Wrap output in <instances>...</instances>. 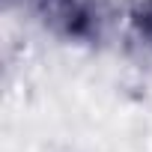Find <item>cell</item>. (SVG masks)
Here are the masks:
<instances>
[{"mask_svg": "<svg viewBox=\"0 0 152 152\" xmlns=\"http://www.w3.org/2000/svg\"><path fill=\"white\" fill-rule=\"evenodd\" d=\"M42 27L69 45H96L110 21L107 0H30Z\"/></svg>", "mask_w": 152, "mask_h": 152, "instance_id": "obj_1", "label": "cell"}, {"mask_svg": "<svg viewBox=\"0 0 152 152\" xmlns=\"http://www.w3.org/2000/svg\"><path fill=\"white\" fill-rule=\"evenodd\" d=\"M128 18H131V30L137 42L152 51V0H134Z\"/></svg>", "mask_w": 152, "mask_h": 152, "instance_id": "obj_2", "label": "cell"}]
</instances>
